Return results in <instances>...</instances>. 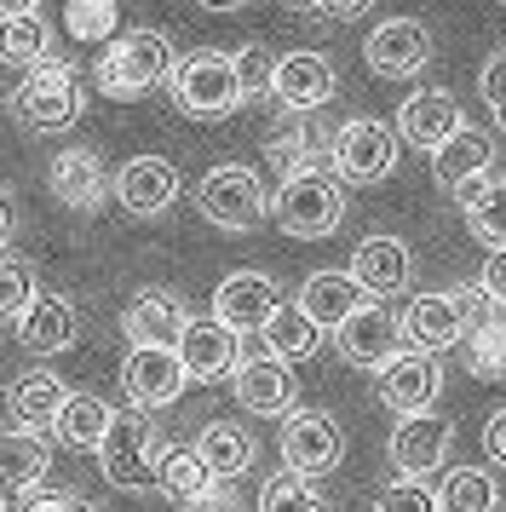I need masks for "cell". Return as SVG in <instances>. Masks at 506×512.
Here are the masks:
<instances>
[{"mask_svg": "<svg viewBox=\"0 0 506 512\" xmlns=\"http://www.w3.org/2000/svg\"><path fill=\"white\" fill-rule=\"evenodd\" d=\"M271 219L299 242L334 236V225L345 219V185L334 179V167H299L282 173V185L271 196Z\"/></svg>", "mask_w": 506, "mask_h": 512, "instance_id": "6da1fadb", "label": "cell"}, {"mask_svg": "<svg viewBox=\"0 0 506 512\" xmlns=\"http://www.w3.org/2000/svg\"><path fill=\"white\" fill-rule=\"evenodd\" d=\"M161 81H173V41L161 29H127L98 52V87L121 104L156 93Z\"/></svg>", "mask_w": 506, "mask_h": 512, "instance_id": "7a4b0ae2", "label": "cell"}, {"mask_svg": "<svg viewBox=\"0 0 506 512\" xmlns=\"http://www.w3.org/2000/svg\"><path fill=\"white\" fill-rule=\"evenodd\" d=\"M173 104L196 121H219L236 116L248 104V81H242V64L230 52H196L173 64Z\"/></svg>", "mask_w": 506, "mask_h": 512, "instance_id": "3957f363", "label": "cell"}, {"mask_svg": "<svg viewBox=\"0 0 506 512\" xmlns=\"http://www.w3.org/2000/svg\"><path fill=\"white\" fill-rule=\"evenodd\" d=\"M87 110V93L64 58H46L41 70L23 75V87L12 93V121L23 133H69Z\"/></svg>", "mask_w": 506, "mask_h": 512, "instance_id": "277c9868", "label": "cell"}, {"mask_svg": "<svg viewBox=\"0 0 506 512\" xmlns=\"http://www.w3.org/2000/svg\"><path fill=\"white\" fill-rule=\"evenodd\" d=\"M161 455H167V443L156 438L150 415H115L104 443H98V472L115 489H156Z\"/></svg>", "mask_w": 506, "mask_h": 512, "instance_id": "5b68a950", "label": "cell"}, {"mask_svg": "<svg viewBox=\"0 0 506 512\" xmlns=\"http://www.w3.org/2000/svg\"><path fill=\"white\" fill-rule=\"evenodd\" d=\"M196 208H202L207 225L242 236V231H253V225L271 213V196H265V185H259L253 167L225 162V167H207L202 173V185H196Z\"/></svg>", "mask_w": 506, "mask_h": 512, "instance_id": "8992f818", "label": "cell"}, {"mask_svg": "<svg viewBox=\"0 0 506 512\" xmlns=\"http://www.w3.org/2000/svg\"><path fill=\"white\" fill-rule=\"evenodd\" d=\"M328 167H334L340 185H380V179H391L397 173V139H391V127L374 116L340 121Z\"/></svg>", "mask_w": 506, "mask_h": 512, "instance_id": "52a82bcc", "label": "cell"}, {"mask_svg": "<svg viewBox=\"0 0 506 512\" xmlns=\"http://www.w3.org/2000/svg\"><path fill=\"white\" fill-rule=\"evenodd\" d=\"M276 443H282V472H299V478H322L345 455L340 426H334V415H322V409H288Z\"/></svg>", "mask_w": 506, "mask_h": 512, "instance_id": "ba28073f", "label": "cell"}, {"mask_svg": "<svg viewBox=\"0 0 506 512\" xmlns=\"http://www.w3.org/2000/svg\"><path fill=\"white\" fill-rule=\"evenodd\" d=\"M334 346L351 369H386L391 357L403 351V317H391L380 300H368L363 311H351L340 328H334Z\"/></svg>", "mask_w": 506, "mask_h": 512, "instance_id": "9c48e42d", "label": "cell"}, {"mask_svg": "<svg viewBox=\"0 0 506 512\" xmlns=\"http://www.w3.org/2000/svg\"><path fill=\"white\" fill-rule=\"evenodd\" d=\"M449 443H455V426L443 415H403L397 420V432H391V466H397V478H409V484H420V478H432L437 466L449 461Z\"/></svg>", "mask_w": 506, "mask_h": 512, "instance_id": "30bf717a", "label": "cell"}, {"mask_svg": "<svg viewBox=\"0 0 506 512\" xmlns=\"http://www.w3.org/2000/svg\"><path fill=\"white\" fill-rule=\"evenodd\" d=\"M265 87L276 93V104L288 116H311V110H322L334 98V64L322 52H282L271 64V81Z\"/></svg>", "mask_w": 506, "mask_h": 512, "instance_id": "8fae6325", "label": "cell"}, {"mask_svg": "<svg viewBox=\"0 0 506 512\" xmlns=\"http://www.w3.org/2000/svg\"><path fill=\"white\" fill-rule=\"evenodd\" d=\"M184 363L179 351H161V346H133L127 363H121V392L133 397V409H167L184 397Z\"/></svg>", "mask_w": 506, "mask_h": 512, "instance_id": "7c38bea8", "label": "cell"}, {"mask_svg": "<svg viewBox=\"0 0 506 512\" xmlns=\"http://www.w3.org/2000/svg\"><path fill=\"white\" fill-rule=\"evenodd\" d=\"M276 305H282L276 277H265V271H230V277L219 282V294H213V317H219L230 334H259V328L271 323Z\"/></svg>", "mask_w": 506, "mask_h": 512, "instance_id": "4fadbf2b", "label": "cell"}, {"mask_svg": "<svg viewBox=\"0 0 506 512\" xmlns=\"http://www.w3.org/2000/svg\"><path fill=\"white\" fill-rule=\"evenodd\" d=\"M443 392V363L426 351H397L380 369V403L391 415H426Z\"/></svg>", "mask_w": 506, "mask_h": 512, "instance_id": "5bb4252c", "label": "cell"}, {"mask_svg": "<svg viewBox=\"0 0 506 512\" xmlns=\"http://www.w3.org/2000/svg\"><path fill=\"white\" fill-rule=\"evenodd\" d=\"M110 190L133 219H156V213H167L179 202V167L167 162V156H133L110 179Z\"/></svg>", "mask_w": 506, "mask_h": 512, "instance_id": "9a60e30c", "label": "cell"}, {"mask_svg": "<svg viewBox=\"0 0 506 512\" xmlns=\"http://www.w3.org/2000/svg\"><path fill=\"white\" fill-rule=\"evenodd\" d=\"M368 70L386 75V81H409V75L426 70V58H432V35H426V24L420 18H386V24L368 35Z\"/></svg>", "mask_w": 506, "mask_h": 512, "instance_id": "2e32d148", "label": "cell"}, {"mask_svg": "<svg viewBox=\"0 0 506 512\" xmlns=\"http://www.w3.org/2000/svg\"><path fill=\"white\" fill-rule=\"evenodd\" d=\"M173 351L184 363V380H225L242 363V334H230L219 317H190Z\"/></svg>", "mask_w": 506, "mask_h": 512, "instance_id": "e0dca14e", "label": "cell"}, {"mask_svg": "<svg viewBox=\"0 0 506 512\" xmlns=\"http://www.w3.org/2000/svg\"><path fill=\"white\" fill-rule=\"evenodd\" d=\"M184 323H190V311H184V300L167 294V288H144V294H133V305L121 311V334H127L133 346L173 351L179 334H184Z\"/></svg>", "mask_w": 506, "mask_h": 512, "instance_id": "ac0fdd59", "label": "cell"}, {"mask_svg": "<svg viewBox=\"0 0 506 512\" xmlns=\"http://www.w3.org/2000/svg\"><path fill=\"white\" fill-rule=\"evenodd\" d=\"M46 185H52V196L75 213H92V208L110 202V173L98 162V150H58L52 167H46Z\"/></svg>", "mask_w": 506, "mask_h": 512, "instance_id": "d6986e66", "label": "cell"}, {"mask_svg": "<svg viewBox=\"0 0 506 512\" xmlns=\"http://www.w3.org/2000/svg\"><path fill=\"white\" fill-rule=\"evenodd\" d=\"M409 277H414V259L397 236H368V242H357V254H351V282L363 288L368 300L403 294Z\"/></svg>", "mask_w": 506, "mask_h": 512, "instance_id": "ffe728a7", "label": "cell"}, {"mask_svg": "<svg viewBox=\"0 0 506 512\" xmlns=\"http://www.w3.org/2000/svg\"><path fill=\"white\" fill-rule=\"evenodd\" d=\"M334 133L340 127H328L322 121V110H311V116H288L271 127V162L282 167V173H299V167H328V156H334Z\"/></svg>", "mask_w": 506, "mask_h": 512, "instance_id": "44dd1931", "label": "cell"}, {"mask_svg": "<svg viewBox=\"0 0 506 512\" xmlns=\"http://www.w3.org/2000/svg\"><path fill=\"white\" fill-rule=\"evenodd\" d=\"M230 392H236V403L248 415H288L294 409V374H288V363L248 351L236 363V374H230Z\"/></svg>", "mask_w": 506, "mask_h": 512, "instance_id": "7402d4cb", "label": "cell"}, {"mask_svg": "<svg viewBox=\"0 0 506 512\" xmlns=\"http://www.w3.org/2000/svg\"><path fill=\"white\" fill-rule=\"evenodd\" d=\"M403 340L414 351H426V357L460 346L466 340V317H460L455 294H414L409 311H403Z\"/></svg>", "mask_w": 506, "mask_h": 512, "instance_id": "603a6c76", "label": "cell"}, {"mask_svg": "<svg viewBox=\"0 0 506 512\" xmlns=\"http://www.w3.org/2000/svg\"><path fill=\"white\" fill-rule=\"evenodd\" d=\"M75 328H81V317H75V305L64 300V294H35L29 300V311L18 317V346L35 351V357H58V351L75 346Z\"/></svg>", "mask_w": 506, "mask_h": 512, "instance_id": "cb8c5ba5", "label": "cell"}, {"mask_svg": "<svg viewBox=\"0 0 506 512\" xmlns=\"http://www.w3.org/2000/svg\"><path fill=\"white\" fill-rule=\"evenodd\" d=\"M460 127H466V116H460L455 93H443V87L414 93L409 104H403V116H397V133L409 144H420V150H437L443 139H455Z\"/></svg>", "mask_w": 506, "mask_h": 512, "instance_id": "d4e9b609", "label": "cell"}, {"mask_svg": "<svg viewBox=\"0 0 506 512\" xmlns=\"http://www.w3.org/2000/svg\"><path fill=\"white\" fill-rule=\"evenodd\" d=\"M489 167H495V139L483 133V127H460L455 139H443L432 150V173L437 185H472V179H489Z\"/></svg>", "mask_w": 506, "mask_h": 512, "instance_id": "484cf974", "label": "cell"}, {"mask_svg": "<svg viewBox=\"0 0 506 512\" xmlns=\"http://www.w3.org/2000/svg\"><path fill=\"white\" fill-rule=\"evenodd\" d=\"M64 397H69V386L52 369L18 374V380H12V392H6L12 426H18V432H41V426H52V420H58V409H64Z\"/></svg>", "mask_w": 506, "mask_h": 512, "instance_id": "4316f807", "label": "cell"}, {"mask_svg": "<svg viewBox=\"0 0 506 512\" xmlns=\"http://www.w3.org/2000/svg\"><path fill=\"white\" fill-rule=\"evenodd\" d=\"M294 305L317 328H340L351 311H363L368 305V294L351 282V271H317V277H305V288H299Z\"/></svg>", "mask_w": 506, "mask_h": 512, "instance_id": "83f0119b", "label": "cell"}, {"mask_svg": "<svg viewBox=\"0 0 506 512\" xmlns=\"http://www.w3.org/2000/svg\"><path fill=\"white\" fill-rule=\"evenodd\" d=\"M190 449H196V461L207 466L213 484H230V478H242V472L253 466V438L236 426V420H207Z\"/></svg>", "mask_w": 506, "mask_h": 512, "instance_id": "f1b7e54d", "label": "cell"}, {"mask_svg": "<svg viewBox=\"0 0 506 512\" xmlns=\"http://www.w3.org/2000/svg\"><path fill=\"white\" fill-rule=\"evenodd\" d=\"M460 213H466V231L478 236L489 254L506 248V179H472L460 185Z\"/></svg>", "mask_w": 506, "mask_h": 512, "instance_id": "f546056e", "label": "cell"}, {"mask_svg": "<svg viewBox=\"0 0 506 512\" xmlns=\"http://www.w3.org/2000/svg\"><path fill=\"white\" fill-rule=\"evenodd\" d=\"M52 472V443L41 432H0V489H41V478Z\"/></svg>", "mask_w": 506, "mask_h": 512, "instance_id": "4dcf8cb0", "label": "cell"}, {"mask_svg": "<svg viewBox=\"0 0 506 512\" xmlns=\"http://www.w3.org/2000/svg\"><path fill=\"white\" fill-rule=\"evenodd\" d=\"M259 340H265V357H276V363H305V357L322 346V328L311 323L294 300H282L271 311V323L259 328Z\"/></svg>", "mask_w": 506, "mask_h": 512, "instance_id": "1f68e13d", "label": "cell"}, {"mask_svg": "<svg viewBox=\"0 0 506 512\" xmlns=\"http://www.w3.org/2000/svg\"><path fill=\"white\" fill-rule=\"evenodd\" d=\"M115 409L104 403V397L92 392H69L64 409H58V420H52V438L69 443V449H92L98 455V443H104V432H110Z\"/></svg>", "mask_w": 506, "mask_h": 512, "instance_id": "d6a6232c", "label": "cell"}, {"mask_svg": "<svg viewBox=\"0 0 506 512\" xmlns=\"http://www.w3.org/2000/svg\"><path fill=\"white\" fill-rule=\"evenodd\" d=\"M46 58H52V24H46L41 12L0 24V64H12V70L29 75V70H41Z\"/></svg>", "mask_w": 506, "mask_h": 512, "instance_id": "836d02e7", "label": "cell"}, {"mask_svg": "<svg viewBox=\"0 0 506 512\" xmlns=\"http://www.w3.org/2000/svg\"><path fill=\"white\" fill-rule=\"evenodd\" d=\"M495 501H501V489L483 466H455L437 484V512H495Z\"/></svg>", "mask_w": 506, "mask_h": 512, "instance_id": "e575fe53", "label": "cell"}, {"mask_svg": "<svg viewBox=\"0 0 506 512\" xmlns=\"http://www.w3.org/2000/svg\"><path fill=\"white\" fill-rule=\"evenodd\" d=\"M156 489L167 501H179V507H196V501L213 495V478H207V466L196 461V449H167V455H161Z\"/></svg>", "mask_w": 506, "mask_h": 512, "instance_id": "d590c367", "label": "cell"}, {"mask_svg": "<svg viewBox=\"0 0 506 512\" xmlns=\"http://www.w3.org/2000/svg\"><path fill=\"white\" fill-rule=\"evenodd\" d=\"M64 29L81 47H104V41H115V6L110 0H64Z\"/></svg>", "mask_w": 506, "mask_h": 512, "instance_id": "8d00e7d4", "label": "cell"}, {"mask_svg": "<svg viewBox=\"0 0 506 512\" xmlns=\"http://www.w3.org/2000/svg\"><path fill=\"white\" fill-rule=\"evenodd\" d=\"M466 363H472V374L478 380H506V323L495 317V323H483L466 334Z\"/></svg>", "mask_w": 506, "mask_h": 512, "instance_id": "74e56055", "label": "cell"}, {"mask_svg": "<svg viewBox=\"0 0 506 512\" xmlns=\"http://www.w3.org/2000/svg\"><path fill=\"white\" fill-rule=\"evenodd\" d=\"M259 512H322V495L311 489V478L276 472L271 484L259 489Z\"/></svg>", "mask_w": 506, "mask_h": 512, "instance_id": "f35d334b", "label": "cell"}, {"mask_svg": "<svg viewBox=\"0 0 506 512\" xmlns=\"http://www.w3.org/2000/svg\"><path fill=\"white\" fill-rule=\"evenodd\" d=\"M41 288H35V271H29V259H12L0 254V323H18L29 300H35Z\"/></svg>", "mask_w": 506, "mask_h": 512, "instance_id": "ab89813d", "label": "cell"}, {"mask_svg": "<svg viewBox=\"0 0 506 512\" xmlns=\"http://www.w3.org/2000/svg\"><path fill=\"white\" fill-rule=\"evenodd\" d=\"M374 512H437V495H432L426 484H409V478H397V484L380 489Z\"/></svg>", "mask_w": 506, "mask_h": 512, "instance_id": "60d3db41", "label": "cell"}, {"mask_svg": "<svg viewBox=\"0 0 506 512\" xmlns=\"http://www.w3.org/2000/svg\"><path fill=\"white\" fill-rule=\"evenodd\" d=\"M478 87H483V98H489V110H495V127L506 133V52H495L478 70Z\"/></svg>", "mask_w": 506, "mask_h": 512, "instance_id": "b9f144b4", "label": "cell"}, {"mask_svg": "<svg viewBox=\"0 0 506 512\" xmlns=\"http://www.w3.org/2000/svg\"><path fill=\"white\" fill-rule=\"evenodd\" d=\"M455 305H460V317H466V334L483 328V323H495V300L483 294L478 282H472V288H455Z\"/></svg>", "mask_w": 506, "mask_h": 512, "instance_id": "7bdbcfd3", "label": "cell"}, {"mask_svg": "<svg viewBox=\"0 0 506 512\" xmlns=\"http://www.w3.org/2000/svg\"><path fill=\"white\" fill-rule=\"evenodd\" d=\"M478 288H483V294H489L495 305H506V248H501V254H489V259H483Z\"/></svg>", "mask_w": 506, "mask_h": 512, "instance_id": "ee69618b", "label": "cell"}, {"mask_svg": "<svg viewBox=\"0 0 506 512\" xmlns=\"http://www.w3.org/2000/svg\"><path fill=\"white\" fill-rule=\"evenodd\" d=\"M23 512H98L92 501H81V495H29L23 501Z\"/></svg>", "mask_w": 506, "mask_h": 512, "instance_id": "f6af8a7d", "label": "cell"}, {"mask_svg": "<svg viewBox=\"0 0 506 512\" xmlns=\"http://www.w3.org/2000/svg\"><path fill=\"white\" fill-rule=\"evenodd\" d=\"M483 449H489V461L495 466H506V409L489 415V426H483Z\"/></svg>", "mask_w": 506, "mask_h": 512, "instance_id": "bcb514c9", "label": "cell"}, {"mask_svg": "<svg viewBox=\"0 0 506 512\" xmlns=\"http://www.w3.org/2000/svg\"><path fill=\"white\" fill-rule=\"evenodd\" d=\"M184 512H242V501H236L230 489L213 484V495H207V501H196V507H184Z\"/></svg>", "mask_w": 506, "mask_h": 512, "instance_id": "7dc6e473", "label": "cell"}, {"mask_svg": "<svg viewBox=\"0 0 506 512\" xmlns=\"http://www.w3.org/2000/svg\"><path fill=\"white\" fill-rule=\"evenodd\" d=\"M317 12H328V18H340L345 24V18H363L368 0H317Z\"/></svg>", "mask_w": 506, "mask_h": 512, "instance_id": "c3c4849f", "label": "cell"}, {"mask_svg": "<svg viewBox=\"0 0 506 512\" xmlns=\"http://www.w3.org/2000/svg\"><path fill=\"white\" fill-rule=\"evenodd\" d=\"M12 231H18V208H12V196L0 190V248L12 242Z\"/></svg>", "mask_w": 506, "mask_h": 512, "instance_id": "681fc988", "label": "cell"}, {"mask_svg": "<svg viewBox=\"0 0 506 512\" xmlns=\"http://www.w3.org/2000/svg\"><path fill=\"white\" fill-rule=\"evenodd\" d=\"M29 12H41V0H0V24L6 18H29Z\"/></svg>", "mask_w": 506, "mask_h": 512, "instance_id": "f907efd6", "label": "cell"}, {"mask_svg": "<svg viewBox=\"0 0 506 512\" xmlns=\"http://www.w3.org/2000/svg\"><path fill=\"white\" fill-rule=\"evenodd\" d=\"M196 6H207V12H242L248 0H196Z\"/></svg>", "mask_w": 506, "mask_h": 512, "instance_id": "816d5d0a", "label": "cell"}, {"mask_svg": "<svg viewBox=\"0 0 506 512\" xmlns=\"http://www.w3.org/2000/svg\"><path fill=\"white\" fill-rule=\"evenodd\" d=\"M288 12H317V0H282Z\"/></svg>", "mask_w": 506, "mask_h": 512, "instance_id": "f5cc1de1", "label": "cell"}, {"mask_svg": "<svg viewBox=\"0 0 506 512\" xmlns=\"http://www.w3.org/2000/svg\"><path fill=\"white\" fill-rule=\"evenodd\" d=\"M0 512H6V489H0Z\"/></svg>", "mask_w": 506, "mask_h": 512, "instance_id": "db71d44e", "label": "cell"}, {"mask_svg": "<svg viewBox=\"0 0 506 512\" xmlns=\"http://www.w3.org/2000/svg\"><path fill=\"white\" fill-rule=\"evenodd\" d=\"M110 6H121V0H110Z\"/></svg>", "mask_w": 506, "mask_h": 512, "instance_id": "11a10c76", "label": "cell"}, {"mask_svg": "<svg viewBox=\"0 0 506 512\" xmlns=\"http://www.w3.org/2000/svg\"><path fill=\"white\" fill-rule=\"evenodd\" d=\"M322 512H328V507H322Z\"/></svg>", "mask_w": 506, "mask_h": 512, "instance_id": "9f6ffc18", "label": "cell"}]
</instances>
